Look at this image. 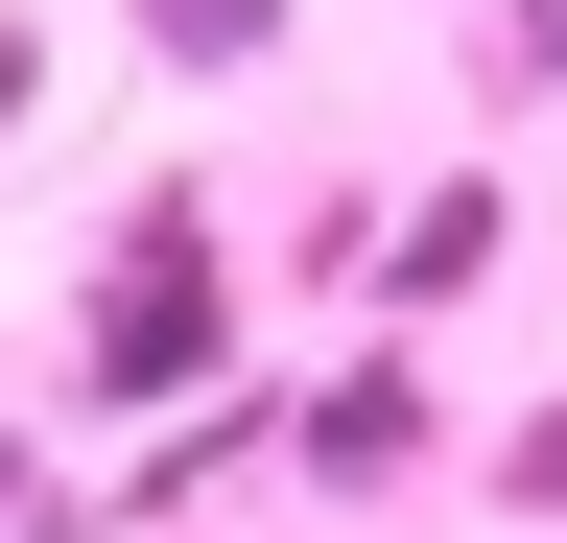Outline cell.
<instances>
[{
	"label": "cell",
	"mask_w": 567,
	"mask_h": 543,
	"mask_svg": "<svg viewBox=\"0 0 567 543\" xmlns=\"http://www.w3.org/2000/svg\"><path fill=\"white\" fill-rule=\"evenodd\" d=\"M284 449H308V497H402V472H425V378H402V355H379V378H331Z\"/></svg>",
	"instance_id": "obj_2"
},
{
	"label": "cell",
	"mask_w": 567,
	"mask_h": 543,
	"mask_svg": "<svg viewBox=\"0 0 567 543\" xmlns=\"http://www.w3.org/2000/svg\"><path fill=\"white\" fill-rule=\"evenodd\" d=\"M450 284H496V166H473V189H425V213H402V307H450Z\"/></svg>",
	"instance_id": "obj_4"
},
{
	"label": "cell",
	"mask_w": 567,
	"mask_h": 543,
	"mask_svg": "<svg viewBox=\"0 0 567 543\" xmlns=\"http://www.w3.org/2000/svg\"><path fill=\"white\" fill-rule=\"evenodd\" d=\"M284 24H308V0H142V48H166L189 95H237V72H284Z\"/></svg>",
	"instance_id": "obj_3"
},
{
	"label": "cell",
	"mask_w": 567,
	"mask_h": 543,
	"mask_svg": "<svg viewBox=\"0 0 567 543\" xmlns=\"http://www.w3.org/2000/svg\"><path fill=\"white\" fill-rule=\"evenodd\" d=\"M496 497H544V520H567V426H520V449H496Z\"/></svg>",
	"instance_id": "obj_5"
},
{
	"label": "cell",
	"mask_w": 567,
	"mask_h": 543,
	"mask_svg": "<svg viewBox=\"0 0 567 543\" xmlns=\"http://www.w3.org/2000/svg\"><path fill=\"white\" fill-rule=\"evenodd\" d=\"M237 378V284H213V213L189 189H142L118 213V284H71V401L95 426H166V401Z\"/></svg>",
	"instance_id": "obj_1"
}]
</instances>
